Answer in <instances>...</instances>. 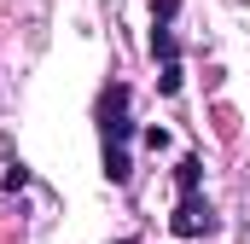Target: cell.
<instances>
[{
    "label": "cell",
    "instance_id": "2",
    "mask_svg": "<svg viewBox=\"0 0 250 244\" xmlns=\"http://www.w3.org/2000/svg\"><path fill=\"white\" fill-rule=\"evenodd\" d=\"M198 181H204V163L187 151V157L175 163V186H181V203H175V221H169L175 239H204V233H215V209L198 198Z\"/></svg>",
    "mask_w": 250,
    "mask_h": 244
},
{
    "label": "cell",
    "instance_id": "3",
    "mask_svg": "<svg viewBox=\"0 0 250 244\" xmlns=\"http://www.w3.org/2000/svg\"><path fill=\"white\" fill-rule=\"evenodd\" d=\"M117 244H134V239H117Z\"/></svg>",
    "mask_w": 250,
    "mask_h": 244
},
{
    "label": "cell",
    "instance_id": "1",
    "mask_svg": "<svg viewBox=\"0 0 250 244\" xmlns=\"http://www.w3.org/2000/svg\"><path fill=\"white\" fill-rule=\"evenodd\" d=\"M128 140H134L128 87H123V81H105V93H99V163H105V181H111V186H128V175H134Z\"/></svg>",
    "mask_w": 250,
    "mask_h": 244
}]
</instances>
